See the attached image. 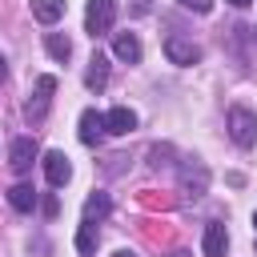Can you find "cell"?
<instances>
[{
	"label": "cell",
	"instance_id": "cell-7",
	"mask_svg": "<svg viewBox=\"0 0 257 257\" xmlns=\"http://www.w3.org/2000/svg\"><path fill=\"white\" fill-rule=\"evenodd\" d=\"M165 56H169L173 64H197V60H201V48H197L193 40L169 36V40H165Z\"/></svg>",
	"mask_w": 257,
	"mask_h": 257
},
{
	"label": "cell",
	"instance_id": "cell-15",
	"mask_svg": "<svg viewBox=\"0 0 257 257\" xmlns=\"http://www.w3.org/2000/svg\"><path fill=\"white\" fill-rule=\"evenodd\" d=\"M104 80H108V56H100V52H96V56L88 60L84 84H88V88H104Z\"/></svg>",
	"mask_w": 257,
	"mask_h": 257
},
{
	"label": "cell",
	"instance_id": "cell-6",
	"mask_svg": "<svg viewBox=\"0 0 257 257\" xmlns=\"http://www.w3.org/2000/svg\"><path fill=\"white\" fill-rule=\"evenodd\" d=\"M205 189H209V169H205L201 161L185 165V169H181V193H185V197H201Z\"/></svg>",
	"mask_w": 257,
	"mask_h": 257
},
{
	"label": "cell",
	"instance_id": "cell-20",
	"mask_svg": "<svg viewBox=\"0 0 257 257\" xmlns=\"http://www.w3.org/2000/svg\"><path fill=\"white\" fill-rule=\"evenodd\" d=\"M4 76H8V64H4V56H0V84H4Z\"/></svg>",
	"mask_w": 257,
	"mask_h": 257
},
{
	"label": "cell",
	"instance_id": "cell-14",
	"mask_svg": "<svg viewBox=\"0 0 257 257\" xmlns=\"http://www.w3.org/2000/svg\"><path fill=\"white\" fill-rule=\"evenodd\" d=\"M32 16L40 24H56L64 16V0H32Z\"/></svg>",
	"mask_w": 257,
	"mask_h": 257
},
{
	"label": "cell",
	"instance_id": "cell-9",
	"mask_svg": "<svg viewBox=\"0 0 257 257\" xmlns=\"http://www.w3.org/2000/svg\"><path fill=\"white\" fill-rule=\"evenodd\" d=\"M201 249H205V257H225V249H229V237H225V225H217V221H209V225H205V237H201Z\"/></svg>",
	"mask_w": 257,
	"mask_h": 257
},
{
	"label": "cell",
	"instance_id": "cell-13",
	"mask_svg": "<svg viewBox=\"0 0 257 257\" xmlns=\"http://www.w3.org/2000/svg\"><path fill=\"white\" fill-rule=\"evenodd\" d=\"M108 209H112L108 193H88V201H84V221H88V225H96L100 217H108Z\"/></svg>",
	"mask_w": 257,
	"mask_h": 257
},
{
	"label": "cell",
	"instance_id": "cell-21",
	"mask_svg": "<svg viewBox=\"0 0 257 257\" xmlns=\"http://www.w3.org/2000/svg\"><path fill=\"white\" fill-rule=\"evenodd\" d=\"M112 257H137V253H133V249H116Z\"/></svg>",
	"mask_w": 257,
	"mask_h": 257
},
{
	"label": "cell",
	"instance_id": "cell-11",
	"mask_svg": "<svg viewBox=\"0 0 257 257\" xmlns=\"http://www.w3.org/2000/svg\"><path fill=\"white\" fill-rule=\"evenodd\" d=\"M112 52H116V60H124V64H137V60H141V40H137L133 32H120V36L112 40Z\"/></svg>",
	"mask_w": 257,
	"mask_h": 257
},
{
	"label": "cell",
	"instance_id": "cell-1",
	"mask_svg": "<svg viewBox=\"0 0 257 257\" xmlns=\"http://www.w3.org/2000/svg\"><path fill=\"white\" fill-rule=\"evenodd\" d=\"M112 20H116V0H88V8H84V32L92 40L104 36L112 28Z\"/></svg>",
	"mask_w": 257,
	"mask_h": 257
},
{
	"label": "cell",
	"instance_id": "cell-10",
	"mask_svg": "<svg viewBox=\"0 0 257 257\" xmlns=\"http://www.w3.org/2000/svg\"><path fill=\"white\" fill-rule=\"evenodd\" d=\"M104 133H108V128H104V116H100L96 108H84V112H80V141H84V145H96Z\"/></svg>",
	"mask_w": 257,
	"mask_h": 257
},
{
	"label": "cell",
	"instance_id": "cell-19",
	"mask_svg": "<svg viewBox=\"0 0 257 257\" xmlns=\"http://www.w3.org/2000/svg\"><path fill=\"white\" fill-rule=\"evenodd\" d=\"M229 4H233V8H249L253 0H229Z\"/></svg>",
	"mask_w": 257,
	"mask_h": 257
},
{
	"label": "cell",
	"instance_id": "cell-18",
	"mask_svg": "<svg viewBox=\"0 0 257 257\" xmlns=\"http://www.w3.org/2000/svg\"><path fill=\"white\" fill-rule=\"evenodd\" d=\"M181 8H193V12H209L213 8V0H177Z\"/></svg>",
	"mask_w": 257,
	"mask_h": 257
},
{
	"label": "cell",
	"instance_id": "cell-2",
	"mask_svg": "<svg viewBox=\"0 0 257 257\" xmlns=\"http://www.w3.org/2000/svg\"><path fill=\"white\" fill-rule=\"evenodd\" d=\"M225 124H229V137L241 145V149H249V145H257V116L249 112V108H229V116H225Z\"/></svg>",
	"mask_w": 257,
	"mask_h": 257
},
{
	"label": "cell",
	"instance_id": "cell-8",
	"mask_svg": "<svg viewBox=\"0 0 257 257\" xmlns=\"http://www.w3.org/2000/svg\"><path fill=\"white\" fill-rule=\"evenodd\" d=\"M104 128H108L112 137H128V133L137 128V112H133V108H124V104H116V108H108V112H104Z\"/></svg>",
	"mask_w": 257,
	"mask_h": 257
},
{
	"label": "cell",
	"instance_id": "cell-3",
	"mask_svg": "<svg viewBox=\"0 0 257 257\" xmlns=\"http://www.w3.org/2000/svg\"><path fill=\"white\" fill-rule=\"evenodd\" d=\"M52 92H56V76H36V84H32V92H28V100H24V116H28V120H44Z\"/></svg>",
	"mask_w": 257,
	"mask_h": 257
},
{
	"label": "cell",
	"instance_id": "cell-16",
	"mask_svg": "<svg viewBox=\"0 0 257 257\" xmlns=\"http://www.w3.org/2000/svg\"><path fill=\"white\" fill-rule=\"evenodd\" d=\"M44 48H48L52 60H68V56H72V40L60 36V32H48V36H44Z\"/></svg>",
	"mask_w": 257,
	"mask_h": 257
},
{
	"label": "cell",
	"instance_id": "cell-4",
	"mask_svg": "<svg viewBox=\"0 0 257 257\" xmlns=\"http://www.w3.org/2000/svg\"><path fill=\"white\" fill-rule=\"evenodd\" d=\"M36 157H40V149H36L32 137H16L12 149H8V165H12V173H28Z\"/></svg>",
	"mask_w": 257,
	"mask_h": 257
},
{
	"label": "cell",
	"instance_id": "cell-12",
	"mask_svg": "<svg viewBox=\"0 0 257 257\" xmlns=\"http://www.w3.org/2000/svg\"><path fill=\"white\" fill-rule=\"evenodd\" d=\"M8 205H12L16 213L36 209V189H32V185H12V189H8Z\"/></svg>",
	"mask_w": 257,
	"mask_h": 257
},
{
	"label": "cell",
	"instance_id": "cell-17",
	"mask_svg": "<svg viewBox=\"0 0 257 257\" xmlns=\"http://www.w3.org/2000/svg\"><path fill=\"white\" fill-rule=\"evenodd\" d=\"M76 253H80V257H92V253H96V225L84 221V225L76 229Z\"/></svg>",
	"mask_w": 257,
	"mask_h": 257
},
{
	"label": "cell",
	"instance_id": "cell-5",
	"mask_svg": "<svg viewBox=\"0 0 257 257\" xmlns=\"http://www.w3.org/2000/svg\"><path fill=\"white\" fill-rule=\"evenodd\" d=\"M40 165H44V177H48V185H52V189H64V185H68L72 165H68V157H64V153H56V149H52V153H44V161H40Z\"/></svg>",
	"mask_w": 257,
	"mask_h": 257
},
{
	"label": "cell",
	"instance_id": "cell-22",
	"mask_svg": "<svg viewBox=\"0 0 257 257\" xmlns=\"http://www.w3.org/2000/svg\"><path fill=\"white\" fill-rule=\"evenodd\" d=\"M253 225H257V213H253Z\"/></svg>",
	"mask_w": 257,
	"mask_h": 257
}]
</instances>
